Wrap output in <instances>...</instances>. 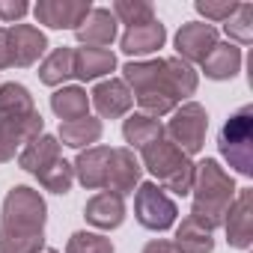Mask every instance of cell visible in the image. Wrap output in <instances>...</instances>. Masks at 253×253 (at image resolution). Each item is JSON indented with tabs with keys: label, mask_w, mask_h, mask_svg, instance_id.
<instances>
[{
	"label": "cell",
	"mask_w": 253,
	"mask_h": 253,
	"mask_svg": "<svg viewBox=\"0 0 253 253\" xmlns=\"http://www.w3.org/2000/svg\"><path fill=\"white\" fill-rule=\"evenodd\" d=\"M125 86H131L137 104L146 110V116H167L179 107L182 98L197 92V72L179 60V57H158L143 63H128L122 69Z\"/></svg>",
	"instance_id": "6da1fadb"
},
{
	"label": "cell",
	"mask_w": 253,
	"mask_h": 253,
	"mask_svg": "<svg viewBox=\"0 0 253 253\" xmlns=\"http://www.w3.org/2000/svg\"><path fill=\"white\" fill-rule=\"evenodd\" d=\"M45 197L27 185H15L0 211V253H39L45 250Z\"/></svg>",
	"instance_id": "7a4b0ae2"
},
{
	"label": "cell",
	"mask_w": 253,
	"mask_h": 253,
	"mask_svg": "<svg viewBox=\"0 0 253 253\" xmlns=\"http://www.w3.org/2000/svg\"><path fill=\"white\" fill-rule=\"evenodd\" d=\"M194 206H191V214L200 226H206L209 232H214L217 226H223V217H226V209L232 206L235 200V182L229 173H223V167L214 161V158H206L203 164H197V173H194Z\"/></svg>",
	"instance_id": "3957f363"
},
{
	"label": "cell",
	"mask_w": 253,
	"mask_h": 253,
	"mask_svg": "<svg viewBox=\"0 0 253 253\" xmlns=\"http://www.w3.org/2000/svg\"><path fill=\"white\" fill-rule=\"evenodd\" d=\"M140 158H143L146 170L164 185V191H173V194H179V197L191 194L197 164H194L176 143H170L167 137H158V140H152L149 146L140 149Z\"/></svg>",
	"instance_id": "277c9868"
},
{
	"label": "cell",
	"mask_w": 253,
	"mask_h": 253,
	"mask_svg": "<svg viewBox=\"0 0 253 253\" xmlns=\"http://www.w3.org/2000/svg\"><path fill=\"white\" fill-rule=\"evenodd\" d=\"M217 149L241 176H253V107H238L217 134Z\"/></svg>",
	"instance_id": "5b68a950"
},
{
	"label": "cell",
	"mask_w": 253,
	"mask_h": 253,
	"mask_svg": "<svg viewBox=\"0 0 253 253\" xmlns=\"http://www.w3.org/2000/svg\"><path fill=\"white\" fill-rule=\"evenodd\" d=\"M206 131H209V116H206V107L197 104V101H188L182 107L173 110V119L167 122L164 128V137L170 143H176L188 158L197 155L206 143Z\"/></svg>",
	"instance_id": "8992f818"
},
{
	"label": "cell",
	"mask_w": 253,
	"mask_h": 253,
	"mask_svg": "<svg viewBox=\"0 0 253 253\" xmlns=\"http://www.w3.org/2000/svg\"><path fill=\"white\" fill-rule=\"evenodd\" d=\"M176 214H179V209H176L173 197H170L161 185L146 182V185L137 188V197H134V217H137L140 226H146V229H152V232H164V229H170V226L176 223Z\"/></svg>",
	"instance_id": "52a82bcc"
},
{
	"label": "cell",
	"mask_w": 253,
	"mask_h": 253,
	"mask_svg": "<svg viewBox=\"0 0 253 253\" xmlns=\"http://www.w3.org/2000/svg\"><path fill=\"white\" fill-rule=\"evenodd\" d=\"M89 9V0H39L33 15L39 24H48L54 30H78Z\"/></svg>",
	"instance_id": "ba28073f"
},
{
	"label": "cell",
	"mask_w": 253,
	"mask_h": 253,
	"mask_svg": "<svg viewBox=\"0 0 253 253\" xmlns=\"http://www.w3.org/2000/svg\"><path fill=\"white\" fill-rule=\"evenodd\" d=\"M214 45H217V30H214V24H206V21L182 24L179 33H176L179 60H185L188 66H191V63H203V60L211 54Z\"/></svg>",
	"instance_id": "9c48e42d"
},
{
	"label": "cell",
	"mask_w": 253,
	"mask_h": 253,
	"mask_svg": "<svg viewBox=\"0 0 253 253\" xmlns=\"http://www.w3.org/2000/svg\"><path fill=\"white\" fill-rule=\"evenodd\" d=\"M39 134H45V119L42 113H30L27 119H15V122H0V164H6L18 155L21 146H27L30 140H36Z\"/></svg>",
	"instance_id": "30bf717a"
},
{
	"label": "cell",
	"mask_w": 253,
	"mask_h": 253,
	"mask_svg": "<svg viewBox=\"0 0 253 253\" xmlns=\"http://www.w3.org/2000/svg\"><path fill=\"white\" fill-rule=\"evenodd\" d=\"M223 226H226V241L232 247H238V250L250 247V238H253V191L250 188L238 191V197L226 209Z\"/></svg>",
	"instance_id": "8fae6325"
},
{
	"label": "cell",
	"mask_w": 253,
	"mask_h": 253,
	"mask_svg": "<svg viewBox=\"0 0 253 253\" xmlns=\"http://www.w3.org/2000/svg\"><path fill=\"white\" fill-rule=\"evenodd\" d=\"M89 104L98 110V116H104V119H119V116H125V113L131 110L134 95H131L128 86H125V81L110 78V81L95 84V89L89 92Z\"/></svg>",
	"instance_id": "7c38bea8"
},
{
	"label": "cell",
	"mask_w": 253,
	"mask_h": 253,
	"mask_svg": "<svg viewBox=\"0 0 253 253\" xmlns=\"http://www.w3.org/2000/svg\"><path fill=\"white\" fill-rule=\"evenodd\" d=\"M9 30V54H12V66L18 69H27L33 66L45 48H48V39L39 27L33 24H15V27H6Z\"/></svg>",
	"instance_id": "4fadbf2b"
},
{
	"label": "cell",
	"mask_w": 253,
	"mask_h": 253,
	"mask_svg": "<svg viewBox=\"0 0 253 253\" xmlns=\"http://www.w3.org/2000/svg\"><path fill=\"white\" fill-rule=\"evenodd\" d=\"M140 173H143V167H140V161L134 158L131 149H110V170H107L104 191L119 194V197L131 194L134 185L140 182Z\"/></svg>",
	"instance_id": "5bb4252c"
},
{
	"label": "cell",
	"mask_w": 253,
	"mask_h": 253,
	"mask_svg": "<svg viewBox=\"0 0 253 253\" xmlns=\"http://www.w3.org/2000/svg\"><path fill=\"white\" fill-rule=\"evenodd\" d=\"M75 176L84 188L98 191L107 185V170H110V149L107 146H89L75 158Z\"/></svg>",
	"instance_id": "9a60e30c"
},
{
	"label": "cell",
	"mask_w": 253,
	"mask_h": 253,
	"mask_svg": "<svg viewBox=\"0 0 253 253\" xmlns=\"http://www.w3.org/2000/svg\"><path fill=\"white\" fill-rule=\"evenodd\" d=\"M86 223H92L95 229H116L125 220V197L110 194V191H98L86 209H84Z\"/></svg>",
	"instance_id": "2e32d148"
},
{
	"label": "cell",
	"mask_w": 253,
	"mask_h": 253,
	"mask_svg": "<svg viewBox=\"0 0 253 253\" xmlns=\"http://www.w3.org/2000/svg\"><path fill=\"white\" fill-rule=\"evenodd\" d=\"M167 39V30L164 24L155 18V21H146V24H137V27H128L122 33L119 45H122V54L128 57H146V54H155Z\"/></svg>",
	"instance_id": "e0dca14e"
},
{
	"label": "cell",
	"mask_w": 253,
	"mask_h": 253,
	"mask_svg": "<svg viewBox=\"0 0 253 253\" xmlns=\"http://www.w3.org/2000/svg\"><path fill=\"white\" fill-rule=\"evenodd\" d=\"M78 42L84 48H104L116 39V18L110 9H89V15L81 21V27L75 30Z\"/></svg>",
	"instance_id": "ac0fdd59"
},
{
	"label": "cell",
	"mask_w": 253,
	"mask_h": 253,
	"mask_svg": "<svg viewBox=\"0 0 253 253\" xmlns=\"http://www.w3.org/2000/svg\"><path fill=\"white\" fill-rule=\"evenodd\" d=\"M57 161H60V140L51 137V134H39L36 140H30V143L18 152V164H21V170L33 173L36 179H39L48 167H54Z\"/></svg>",
	"instance_id": "d6986e66"
},
{
	"label": "cell",
	"mask_w": 253,
	"mask_h": 253,
	"mask_svg": "<svg viewBox=\"0 0 253 253\" xmlns=\"http://www.w3.org/2000/svg\"><path fill=\"white\" fill-rule=\"evenodd\" d=\"M200 66H203L206 78H211V81H229L241 69V48L232 45V42H217L211 48V54Z\"/></svg>",
	"instance_id": "ffe728a7"
},
{
	"label": "cell",
	"mask_w": 253,
	"mask_h": 253,
	"mask_svg": "<svg viewBox=\"0 0 253 253\" xmlns=\"http://www.w3.org/2000/svg\"><path fill=\"white\" fill-rule=\"evenodd\" d=\"M116 69V57L107 48H78L75 51V78L95 81Z\"/></svg>",
	"instance_id": "44dd1931"
},
{
	"label": "cell",
	"mask_w": 253,
	"mask_h": 253,
	"mask_svg": "<svg viewBox=\"0 0 253 253\" xmlns=\"http://www.w3.org/2000/svg\"><path fill=\"white\" fill-rule=\"evenodd\" d=\"M30 113H36V104H33V95L27 86L12 84V81L0 86V122L27 119Z\"/></svg>",
	"instance_id": "7402d4cb"
},
{
	"label": "cell",
	"mask_w": 253,
	"mask_h": 253,
	"mask_svg": "<svg viewBox=\"0 0 253 253\" xmlns=\"http://www.w3.org/2000/svg\"><path fill=\"white\" fill-rule=\"evenodd\" d=\"M51 110L60 116V122H75L89 116V95L81 86H63L51 95Z\"/></svg>",
	"instance_id": "603a6c76"
},
{
	"label": "cell",
	"mask_w": 253,
	"mask_h": 253,
	"mask_svg": "<svg viewBox=\"0 0 253 253\" xmlns=\"http://www.w3.org/2000/svg\"><path fill=\"white\" fill-rule=\"evenodd\" d=\"M98 137H101V119L84 116V119H75V122H60V137L57 140L84 152L92 143H98Z\"/></svg>",
	"instance_id": "cb8c5ba5"
},
{
	"label": "cell",
	"mask_w": 253,
	"mask_h": 253,
	"mask_svg": "<svg viewBox=\"0 0 253 253\" xmlns=\"http://www.w3.org/2000/svg\"><path fill=\"white\" fill-rule=\"evenodd\" d=\"M69 78H75V51L63 45V48L51 51V54L42 60V66H39V81L48 84V86H60V84L69 81Z\"/></svg>",
	"instance_id": "d4e9b609"
},
{
	"label": "cell",
	"mask_w": 253,
	"mask_h": 253,
	"mask_svg": "<svg viewBox=\"0 0 253 253\" xmlns=\"http://www.w3.org/2000/svg\"><path fill=\"white\" fill-rule=\"evenodd\" d=\"M122 134H125V140H128L134 149H143V146H149L152 140L164 137V125H161L155 116L134 113V116H128V119H125V125H122Z\"/></svg>",
	"instance_id": "484cf974"
},
{
	"label": "cell",
	"mask_w": 253,
	"mask_h": 253,
	"mask_svg": "<svg viewBox=\"0 0 253 253\" xmlns=\"http://www.w3.org/2000/svg\"><path fill=\"white\" fill-rule=\"evenodd\" d=\"M182 253H211L214 250V238L206 226H200L194 217H185L176 229V241H173Z\"/></svg>",
	"instance_id": "4316f807"
},
{
	"label": "cell",
	"mask_w": 253,
	"mask_h": 253,
	"mask_svg": "<svg viewBox=\"0 0 253 253\" xmlns=\"http://www.w3.org/2000/svg\"><path fill=\"white\" fill-rule=\"evenodd\" d=\"M113 18L128 24V27H137V24H146V21H155V9L143 0H116L113 3Z\"/></svg>",
	"instance_id": "83f0119b"
},
{
	"label": "cell",
	"mask_w": 253,
	"mask_h": 253,
	"mask_svg": "<svg viewBox=\"0 0 253 253\" xmlns=\"http://www.w3.org/2000/svg\"><path fill=\"white\" fill-rule=\"evenodd\" d=\"M226 27V36L238 45H250L253 42V6L250 3H238L235 15L223 24Z\"/></svg>",
	"instance_id": "f1b7e54d"
},
{
	"label": "cell",
	"mask_w": 253,
	"mask_h": 253,
	"mask_svg": "<svg viewBox=\"0 0 253 253\" xmlns=\"http://www.w3.org/2000/svg\"><path fill=\"white\" fill-rule=\"evenodd\" d=\"M39 182H42V188L45 191H54V194H69L72 191V182H75V167L69 164V161H57L54 167H48L42 176H39Z\"/></svg>",
	"instance_id": "f546056e"
},
{
	"label": "cell",
	"mask_w": 253,
	"mask_h": 253,
	"mask_svg": "<svg viewBox=\"0 0 253 253\" xmlns=\"http://www.w3.org/2000/svg\"><path fill=\"white\" fill-rule=\"evenodd\" d=\"M66 253H113V241L98 235V232H75L66 244Z\"/></svg>",
	"instance_id": "4dcf8cb0"
},
{
	"label": "cell",
	"mask_w": 253,
	"mask_h": 253,
	"mask_svg": "<svg viewBox=\"0 0 253 253\" xmlns=\"http://www.w3.org/2000/svg\"><path fill=\"white\" fill-rule=\"evenodd\" d=\"M235 9H238V3L235 0H197V12L200 15H206V24L209 21H229L232 15H235Z\"/></svg>",
	"instance_id": "1f68e13d"
},
{
	"label": "cell",
	"mask_w": 253,
	"mask_h": 253,
	"mask_svg": "<svg viewBox=\"0 0 253 253\" xmlns=\"http://www.w3.org/2000/svg\"><path fill=\"white\" fill-rule=\"evenodd\" d=\"M30 12L24 0H0V21H21Z\"/></svg>",
	"instance_id": "d6a6232c"
},
{
	"label": "cell",
	"mask_w": 253,
	"mask_h": 253,
	"mask_svg": "<svg viewBox=\"0 0 253 253\" xmlns=\"http://www.w3.org/2000/svg\"><path fill=\"white\" fill-rule=\"evenodd\" d=\"M0 69H12V54H9V30L0 27Z\"/></svg>",
	"instance_id": "836d02e7"
},
{
	"label": "cell",
	"mask_w": 253,
	"mask_h": 253,
	"mask_svg": "<svg viewBox=\"0 0 253 253\" xmlns=\"http://www.w3.org/2000/svg\"><path fill=\"white\" fill-rule=\"evenodd\" d=\"M143 253H182L173 241H164V238H155V241H149L146 247H143Z\"/></svg>",
	"instance_id": "e575fe53"
},
{
	"label": "cell",
	"mask_w": 253,
	"mask_h": 253,
	"mask_svg": "<svg viewBox=\"0 0 253 253\" xmlns=\"http://www.w3.org/2000/svg\"><path fill=\"white\" fill-rule=\"evenodd\" d=\"M39 253H57V250H51V247H45V250H39Z\"/></svg>",
	"instance_id": "d590c367"
}]
</instances>
